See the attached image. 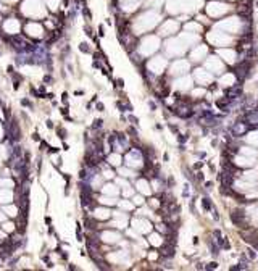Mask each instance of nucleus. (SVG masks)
<instances>
[{"label":"nucleus","mask_w":258,"mask_h":271,"mask_svg":"<svg viewBox=\"0 0 258 271\" xmlns=\"http://www.w3.org/2000/svg\"><path fill=\"white\" fill-rule=\"evenodd\" d=\"M45 2L42 0H24L21 5V13L29 18H44L47 15L45 10Z\"/></svg>","instance_id":"f257e3e1"},{"label":"nucleus","mask_w":258,"mask_h":271,"mask_svg":"<svg viewBox=\"0 0 258 271\" xmlns=\"http://www.w3.org/2000/svg\"><path fill=\"white\" fill-rule=\"evenodd\" d=\"M229 131H231V134H232V137H240V136H244L248 131V128H247L245 121H237V123H234L229 128Z\"/></svg>","instance_id":"f03ea898"},{"label":"nucleus","mask_w":258,"mask_h":271,"mask_svg":"<svg viewBox=\"0 0 258 271\" xmlns=\"http://www.w3.org/2000/svg\"><path fill=\"white\" fill-rule=\"evenodd\" d=\"M231 221L234 223L235 226H239V228H245V211L244 210H234V211H231Z\"/></svg>","instance_id":"7ed1b4c3"},{"label":"nucleus","mask_w":258,"mask_h":271,"mask_svg":"<svg viewBox=\"0 0 258 271\" xmlns=\"http://www.w3.org/2000/svg\"><path fill=\"white\" fill-rule=\"evenodd\" d=\"M3 28H5V31L8 34H16L19 32V21L16 18H8L5 21V24H3Z\"/></svg>","instance_id":"20e7f679"},{"label":"nucleus","mask_w":258,"mask_h":271,"mask_svg":"<svg viewBox=\"0 0 258 271\" xmlns=\"http://www.w3.org/2000/svg\"><path fill=\"white\" fill-rule=\"evenodd\" d=\"M26 32H28L29 36H32V37H41L42 32H44V28L39 23H28V26H26Z\"/></svg>","instance_id":"39448f33"},{"label":"nucleus","mask_w":258,"mask_h":271,"mask_svg":"<svg viewBox=\"0 0 258 271\" xmlns=\"http://www.w3.org/2000/svg\"><path fill=\"white\" fill-rule=\"evenodd\" d=\"M160 253L165 257V258H173L174 257V245L173 244H169V242H165L163 244V247H161V250H160Z\"/></svg>","instance_id":"423d86ee"},{"label":"nucleus","mask_w":258,"mask_h":271,"mask_svg":"<svg viewBox=\"0 0 258 271\" xmlns=\"http://www.w3.org/2000/svg\"><path fill=\"white\" fill-rule=\"evenodd\" d=\"M11 199H13V194H11L10 189H8V190L7 189L0 190V203H10Z\"/></svg>","instance_id":"0eeeda50"},{"label":"nucleus","mask_w":258,"mask_h":271,"mask_svg":"<svg viewBox=\"0 0 258 271\" xmlns=\"http://www.w3.org/2000/svg\"><path fill=\"white\" fill-rule=\"evenodd\" d=\"M3 211H5L8 216H16V215H18V210H16V207H11V205L3 207Z\"/></svg>","instance_id":"6e6552de"},{"label":"nucleus","mask_w":258,"mask_h":271,"mask_svg":"<svg viewBox=\"0 0 258 271\" xmlns=\"http://www.w3.org/2000/svg\"><path fill=\"white\" fill-rule=\"evenodd\" d=\"M202 207H203V210H205V211H210V210L213 208V205H211V200H210L208 197H203V199H202Z\"/></svg>","instance_id":"1a4fd4ad"},{"label":"nucleus","mask_w":258,"mask_h":271,"mask_svg":"<svg viewBox=\"0 0 258 271\" xmlns=\"http://www.w3.org/2000/svg\"><path fill=\"white\" fill-rule=\"evenodd\" d=\"M47 7H50V10H56V7L60 5V0H45Z\"/></svg>","instance_id":"9d476101"},{"label":"nucleus","mask_w":258,"mask_h":271,"mask_svg":"<svg viewBox=\"0 0 258 271\" xmlns=\"http://www.w3.org/2000/svg\"><path fill=\"white\" fill-rule=\"evenodd\" d=\"M0 186H3V189H11L13 181L11 179H2V181H0Z\"/></svg>","instance_id":"9b49d317"},{"label":"nucleus","mask_w":258,"mask_h":271,"mask_svg":"<svg viewBox=\"0 0 258 271\" xmlns=\"http://www.w3.org/2000/svg\"><path fill=\"white\" fill-rule=\"evenodd\" d=\"M2 229L5 231V233H7V231H13V229H15V224H13V223H3Z\"/></svg>","instance_id":"f8f14e48"},{"label":"nucleus","mask_w":258,"mask_h":271,"mask_svg":"<svg viewBox=\"0 0 258 271\" xmlns=\"http://www.w3.org/2000/svg\"><path fill=\"white\" fill-rule=\"evenodd\" d=\"M187 139H189V136H186V134H179L177 136V141H179V144H184Z\"/></svg>","instance_id":"ddd939ff"},{"label":"nucleus","mask_w":258,"mask_h":271,"mask_svg":"<svg viewBox=\"0 0 258 271\" xmlns=\"http://www.w3.org/2000/svg\"><path fill=\"white\" fill-rule=\"evenodd\" d=\"M247 252H248V258H250V260H255V258H256V253H255V250H252V248H248Z\"/></svg>","instance_id":"4468645a"},{"label":"nucleus","mask_w":258,"mask_h":271,"mask_svg":"<svg viewBox=\"0 0 258 271\" xmlns=\"http://www.w3.org/2000/svg\"><path fill=\"white\" fill-rule=\"evenodd\" d=\"M79 49H81V52H86V53H89V52H90L89 47H87V44H84V42H82L81 45H79Z\"/></svg>","instance_id":"2eb2a0df"},{"label":"nucleus","mask_w":258,"mask_h":271,"mask_svg":"<svg viewBox=\"0 0 258 271\" xmlns=\"http://www.w3.org/2000/svg\"><path fill=\"white\" fill-rule=\"evenodd\" d=\"M207 269H216L218 268V263L216 261H211V263H208V266H205Z\"/></svg>","instance_id":"dca6fc26"},{"label":"nucleus","mask_w":258,"mask_h":271,"mask_svg":"<svg viewBox=\"0 0 258 271\" xmlns=\"http://www.w3.org/2000/svg\"><path fill=\"white\" fill-rule=\"evenodd\" d=\"M118 107H120V108H124V107H123V103H121V102H118ZM126 110H129V111H131V110H132V107H131V105L128 103V105H126Z\"/></svg>","instance_id":"f3484780"},{"label":"nucleus","mask_w":258,"mask_h":271,"mask_svg":"<svg viewBox=\"0 0 258 271\" xmlns=\"http://www.w3.org/2000/svg\"><path fill=\"white\" fill-rule=\"evenodd\" d=\"M102 123H103L102 120H95V124H94V128H102Z\"/></svg>","instance_id":"a211bd4d"},{"label":"nucleus","mask_w":258,"mask_h":271,"mask_svg":"<svg viewBox=\"0 0 258 271\" xmlns=\"http://www.w3.org/2000/svg\"><path fill=\"white\" fill-rule=\"evenodd\" d=\"M129 120L132 121V124H137V123H139V120H137V118H135V116H132V115L129 116Z\"/></svg>","instance_id":"6ab92c4d"},{"label":"nucleus","mask_w":258,"mask_h":271,"mask_svg":"<svg viewBox=\"0 0 258 271\" xmlns=\"http://www.w3.org/2000/svg\"><path fill=\"white\" fill-rule=\"evenodd\" d=\"M202 166H203V161H199V163H195V165H194V168H195V169H200Z\"/></svg>","instance_id":"aec40b11"},{"label":"nucleus","mask_w":258,"mask_h":271,"mask_svg":"<svg viewBox=\"0 0 258 271\" xmlns=\"http://www.w3.org/2000/svg\"><path fill=\"white\" fill-rule=\"evenodd\" d=\"M211 186H213V184H211L210 181H207V182H205V189H208V190H210V189H211Z\"/></svg>","instance_id":"412c9836"},{"label":"nucleus","mask_w":258,"mask_h":271,"mask_svg":"<svg viewBox=\"0 0 258 271\" xmlns=\"http://www.w3.org/2000/svg\"><path fill=\"white\" fill-rule=\"evenodd\" d=\"M128 131H129V132H131V134H132V136H137V131H135L134 128H129Z\"/></svg>","instance_id":"4be33fe9"},{"label":"nucleus","mask_w":258,"mask_h":271,"mask_svg":"<svg viewBox=\"0 0 258 271\" xmlns=\"http://www.w3.org/2000/svg\"><path fill=\"white\" fill-rule=\"evenodd\" d=\"M189 208H190V211H192V213H195V207H194V202H190Z\"/></svg>","instance_id":"5701e85b"},{"label":"nucleus","mask_w":258,"mask_h":271,"mask_svg":"<svg viewBox=\"0 0 258 271\" xmlns=\"http://www.w3.org/2000/svg\"><path fill=\"white\" fill-rule=\"evenodd\" d=\"M197 179H199V181H202V179H203V173H199V174H197Z\"/></svg>","instance_id":"b1692460"},{"label":"nucleus","mask_w":258,"mask_h":271,"mask_svg":"<svg viewBox=\"0 0 258 271\" xmlns=\"http://www.w3.org/2000/svg\"><path fill=\"white\" fill-rule=\"evenodd\" d=\"M97 108H98V111H103V105L102 103H97Z\"/></svg>","instance_id":"393cba45"},{"label":"nucleus","mask_w":258,"mask_h":271,"mask_svg":"<svg viewBox=\"0 0 258 271\" xmlns=\"http://www.w3.org/2000/svg\"><path fill=\"white\" fill-rule=\"evenodd\" d=\"M150 108H152V110H156V105L153 102H150Z\"/></svg>","instance_id":"a878e982"},{"label":"nucleus","mask_w":258,"mask_h":271,"mask_svg":"<svg viewBox=\"0 0 258 271\" xmlns=\"http://www.w3.org/2000/svg\"><path fill=\"white\" fill-rule=\"evenodd\" d=\"M203 268H205L203 263H199V265H197V269H203Z\"/></svg>","instance_id":"bb28decb"},{"label":"nucleus","mask_w":258,"mask_h":271,"mask_svg":"<svg viewBox=\"0 0 258 271\" xmlns=\"http://www.w3.org/2000/svg\"><path fill=\"white\" fill-rule=\"evenodd\" d=\"M0 221H5V216H3L2 213H0Z\"/></svg>","instance_id":"cd10ccee"},{"label":"nucleus","mask_w":258,"mask_h":271,"mask_svg":"<svg viewBox=\"0 0 258 271\" xmlns=\"http://www.w3.org/2000/svg\"><path fill=\"white\" fill-rule=\"evenodd\" d=\"M5 2H16V0H5Z\"/></svg>","instance_id":"c85d7f7f"}]
</instances>
